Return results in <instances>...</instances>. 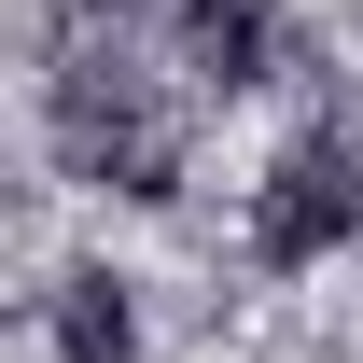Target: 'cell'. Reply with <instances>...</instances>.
<instances>
[{"label":"cell","mask_w":363,"mask_h":363,"mask_svg":"<svg viewBox=\"0 0 363 363\" xmlns=\"http://www.w3.org/2000/svg\"><path fill=\"white\" fill-rule=\"evenodd\" d=\"M168 28H182V70H196V98H252V84H266V56H279L266 0H168Z\"/></svg>","instance_id":"3"},{"label":"cell","mask_w":363,"mask_h":363,"mask_svg":"<svg viewBox=\"0 0 363 363\" xmlns=\"http://www.w3.org/2000/svg\"><path fill=\"white\" fill-rule=\"evenodd\" d=\"M43 335H56V363H140V308H126V279L112 266H70L43 294Z\"/></svg>","instance_id":"4"},{"label":"cell","mask_w":363,"mask_h":363,"mask_svg":"<svg viewBox=\"0 0 363 363\" xmlns=\"http://www.w3.org/2000/svg\"><path fill=\"white\" fill-rule=\"evenodd\" d=\"M98 196H126V210H168V196H182V126H168V112L126 126V154L98 168Z\"/></svg>","instance_id":"5"},{"label":"cell","mask_w":363,"mask_h":363,"mask_svg":"<svg viewBox=\"0 0 363 363\" xmlns=\"http://www.w3.org/2000/svg\"><path fill=\"white\" fill-rule=\"evenodd\" d=\"M43 126H56V168H70V182H98L112 154H126V126H154V84L126 70V43H84V56H56Z\"/></svg>","instance_id":"2"},{"label":"cell","mask_w":363,"mask_h":363,"mask_svg":"<svg viewBox=\"0 0 363 363\" xmlns=\"http://www.w3.org/2000/svg\"><path fill=\"white\" fill-rule=\"evenodd\" d=\"M350 238H363V154H350V112H321L266 168V196H252V252H266V266H321V252H350Z\"/></svg>","instance_id":"1"}]
</instances>
